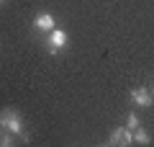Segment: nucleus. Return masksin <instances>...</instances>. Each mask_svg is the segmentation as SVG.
<instances>
[{
  "mask_svg": "<svg viewBox=\"0 0 154 147\" xmlns=\"http://www.w3.org/2000/svg\"><path fill=\"white\" fill-rule=\"evenodd\" d=\"M0 126L5 132H11V134H16V137H23V139L28 142V134H26V129H23V119H21L18 111H13V109L0 111Z\"/></svg>",
  "mask_w": 154,
  "mask_h": 147,
  "instance_id": "f257e3e1",
  "label": "nucleus"
},
{
  "mask_svg": "<svg viewBox=\"0 0 154 147\" xmlns=\"http://www.w3.org/2000/svg\"><path fill=\"white\" fill-rule=\"evenodd\" d=\"M64 47H67V31L64 28H51L46 34V49H49L51 54H59Z\"/></svg>",
  "mask_w": 154,
  "mask_h": 147,
  "instance_id": "f03ea898",
  "label": "nucleus"
},
{
  "mask_svg": "<svg viewBox=\"0 0 154 147\" xmlns=\"http://www.w3.org/2000/svg\"><path fill=\"white\" fill-rule=\"evenodd\" d=\"M110 145L113 147H128L134 142V132L128 129V126H116L113 132H110Z\"/></svg>",
  "mask_w": 154,
  "mask_h": 147,
  "instance_id": "7ed1b4c3",
  "label": "nucleus"
},
{
  "mask_svg": "<svg viewBox=\"0 0 154 147\" xmlns=\"http://www.w3.org/2000/svg\"><path fill=\"white\" fill-rule=\"evenodd\" d=\"M33 28H36V31L49 34L51 28H57V21H54V16H51V13H38V16L33 18Z\"/></svg>",
  "mask_w": 154,
  "mask_h": 147,
  "instance_id": "20e7f679",
  "label": "nucleus"
},
{
  "mask_svg": "<svg viewBox=\"0 0 154 147\" xmlns=\"http://www.w3.org/2000/svg\"><path fill=\"white\" fill-rule=\"evenodd\" d=\"M131 101H134V106H139V109H149V106H152V93H149L146 88H134L131 90Z\"/></svg>",
  "mask_w": 154,
  "mask_h": 147,
  "instance_id": "39448f33",
  "label": "nucleus"
},
{
  "mask_svg": "<svg viewBox=\"0 0 154 147\" xmlns=\"http://www.w3.org/2000/svg\"><path fill=\"white\" fill-rule=\"evenodd\" d=\"M134 142H139V145H149L152 137H149V132H144L141 126H139V129H134Z\"/></svg>",
  "mask_w": 154,
  "mask_h": 147,
  "instance_id": "423d86ee",
  "label": "nucleus"
},
{
  "mask_svg": "<svg viewBox=\"0 0 154 147\" xmlns=\"http://www.w3.org/2000/svg\"><path fill=\"white\" fill-rule=\"evenodd\" d=\"M126 126H128V129H139V126H141V121H139V116L136 114H128V121H126Z\"/></svg>",
  "mask_w": 154,
  "mask_h": 147,
  "instance_id": "0eeeda50",
  "label": "nucleus"
},
{
  "mask_svg": "<svg viewBox=\"0 0 154 147\" xmlns=\"http://www.w3.org/2000/svg\"><path fill=\"white\" fill-rule=\"evenodd\" d=\"M13 137H16V134H3V137H0V145H3V147H11L13 145Z\"/></svg>",
  "mask_w": 154,
  "mask_h": 147,
  "instance_id": "6e6552de",
  "label": "nucleus"
},
{
  "mask_svg": "<svg viewBox=\"0 0 154 147\" xmlns=\"http://www.w3.org/2000/svg\"><path fill=\"white\" fill-rule=\"evenodd\" d=\"M0 137H3V126H0Z\"/></svg>",
  "mask_w": 154,
  "mask_h": 147,
  "instance_id": "1a4fd4ad",
  "label": "nucleus"
},
{
  "mask_svg": "<svg viewBox=\"0 0 154 147\" xmlns=\"http://www.w3.org/2000/svg\"><path fill=\"white\" fill-rule=\"evenodd\" d=\"M0 3H5V0H0Z\"/></svg>",
  "mask_w": 154,
  "mask_h": 147,
  "instance_id": "9d476101",
  "label": "nucleus"
}]
</instances>
